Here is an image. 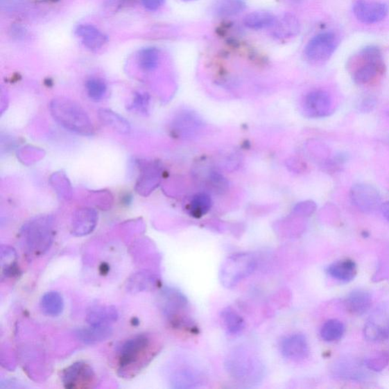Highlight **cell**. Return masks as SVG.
Segmentation results:
<instances>
[{
  "label": "cell",
  "mask_w": 389,
  "mask_h": 389,
  "mask_svg": "<svg viewBox=\"0 0 389 389\" xmlns=\"http://www.w3.org/2000/svg\"><path fill=\"white\" fill-rule=\"evenodd\" d=\"M50 110L54 120L66 130L83 136H91L93 133L90 118L76 102L64 98H55L51 101Z\"/></svg>",
  "instance_id": "cell-1"
},
{
  "label": "cell",
  "mask_w": 389,
  "mask_h": 389,
  "mask_svg": "<svg viewBox=\"0 0 389 389\" xmlns=\"http://www.w3.org/2000/svg\"><path fill=\"white\" fill-rule=\"evenodd\" d=\"M21 235L26 248L38 257L49 251L54 239L53 221L42 216L33 219L24 225Z\"/></svg>",
  "instance_id": "cell-2"
},
{
  "label": "cell",
  "mask_w": 389,
  "mask_h": 389,
  "mask_svg": "<svg viewBox=\"0 0 389 389\" xmlns=\"http://www.w3.org/2000/svg\"><path fill=\"white\" fill-rule=\"evenodd\" d=\"M150 353V339L148 336L138 335L126 340L118 354L119 372L121 376L140 370Z\"/></svg>",
  "instance_id": "cell-3"
},
{
  "label": "cell",
  "mask_w": 389,
  "mask_h": 389,
  "mask_svg": "<svg viewBox=\"0 0 389 389\" xmlns=\"http://www.w3.org/2000/svg\"><path fill=\"white\" fill-rule=\"evenodd\" d=\"M257 263L249 253H237L230 256L221 268L220 279L225 287L234 288L255 271Z\"/></svg>",
  "instance_id": "cell-4"
},
{
  "label": "cell",
  "mask_w": 389,
  "mask_h": 389,
  "mask_svg": "<svg viewBox=\"0 0 389 389\" xmlns=\"http://www.w3.org/2000/svg\"><path fill=\"white\" fill-rule=\"evenodd\" d=\"M160 306L164 315L173 327H184L189 322L188 301L180 291L165 288L161 293Z\"/></svg>",
  "instance_id": "cell-5"
},
{
  "label": "cell",
  "mask_w": 389,
  "mask_h": 389,
  "mask_svg": "<svg viewBox=\"0 0 389 389\" xmlns=\"http://www.w3.org/2000/svg\"><path fill=\"white\" fill-rule=\"evenodd\" d=\"M338 38L331 31H327L313 37L307 44L305 55L308 60L320 63L327 61L338 46Z\"/></svg>",
  "instance_id": "cell-6"
},
{
  "label": "cell",
  "mask_w": 389,
  "mask_h": 389,
  "mask_svg": "<svg viewBox=\"0 0 389 389\" xmlns=\"http://www.w3.org/2000/svg\"><path fill=\"white\" fill-rule=\"evenodd\" d=\"M350 198L355 207L363 213L374 212L382 205L379 189L368 184L354 185L351 189Z\"/></svg>",
  "instance_id": "cell-7"
},
{
  "label": "cell",
  "mask_w": 389,
  "mask_h": 389,
  "mask_svg": "<svg viewBox=\"0 0 389 389\" xmlns=\"http://www.w3.org/2000/svg\"><path fill=\"white\" fill-rule=\"evenodd\" d=\"M95 381V373L85 362H77L70 365L62 373V382L65 388L80 389L92 387Z\"/></svg>",
  "instance_id": "cell-8"
},
{
  "label": "cell",
  "mask_w": 389,
  "mask_h": 389,
  "mask_svg": "<svg viewBox=\"0 0 389 389\" xmlns=\"http://www.w3.org/2000/svg\"><path fill=\"white\" fill-rule=\"evenodd\" d=\"M353 12L357 20L365 24L383 21L388 13V6L383 3L357 0L353 5Z\"/></svg>",
  "instance_id": "cell-9"
},
{
  "label": "cell",
  "mask_w": 389,
  "mask_h": 389,
  "mask_svg": "<svg viewBox=\"0 0 389 389\" xmlns=\"http://www.w3.org/2000/svg\"><path fill=\"white\" fill-rule=\"evenodd\" d=\"M304 108L306 114L311 118H322L331 112L332 99L331 95L322 90L309 92L304 100Z\"/></svg>",
  "instance_id": "cell-10"
},
{
  "label": "cell",
  "mask_w": 389,
  "mask_h": 389,
  "mask_svg": "<svg viewBox=\"0 0 389 389\" xmlns=\"http://www.w3.org/2000/svg\"><path fill=\"white\" fill-rule=\"evenodd\" d=\"M281 352L286 358L291 361H300L306 359L309 353L306 336L295 334L284 338L281 343Z\"/></svg>",
  "instance_id": "cell-11"
},
{
  "label": "cell",
  "mask_w": 389,
  "mask_h": 389,
  "mask_svg": "<svg viewBox=\"0 0 389 389\" xmlns=\"http://www.w3.org/2000/svg\"><path fill=\"white\" fill-rule=\"evenodd\" d=\"M75 34L86 49L92 52L98 51L108 42L107 35L89 24L78 25L75 30Z\"/></svg>",
  "instance_id": "cell-12"
},
{
  "label": "cell",
  "mask_w": 389,
  "mask_h": 389,
  "mask_svg": "<svg viewBox=\"0 0 389 389\" xmlns=\"http://www.w3.org/2000/svg\"><path fill=\"white\" fill-rule=\"evenodd\" d=\"M98 223V214L92 209L78 210L71 222V234L76 236H85L93 232Z\"/></svg>",
  "instance_id": "cell-13"
},
{
  "label": "cell",
  "mask_w": 389,
  "mask_h": 389,
  "mask_svg": "<svg viewBox=\"0 0 389 389\" xmlns=\"http://www.w3.org/2000/svg\"><path fill=\"white\" fill-rule=\"evenodd\" d=\"M359 66L353 74V80L357 85L368 84L383 73L385 69L384 62H377L365 59L358 55Z\"/></svg>",
  "instance_id": "cell-14"
},
{
  "label": "cell",
  "mask_w": 389,
  "mask_h": 389,
  "mask_svg": "<svg viewBox=\"0 0 389 389\" xmlns=\"http://www.w3.org/2000/svg\"><path fill=\"white\" fill-rule=\"evenodd\" d=\"M111 325H91L79 329L76 335L81 343L87 345H96L109 339L113 335Z\"/></svg>",
  "instance_id": "cell-15"
},
{
  "label": "cell",
  "mask_w": 389,
  "mask_h": 389,
  "mask_svg": "<svg viewBox=\"0 0 389 389\" xmlns=\"http://www.w3.org/2000/svg\"><path fill=\"white\" fill-rule=\"evenodd\" d=\"M119 318L117 309L114 306L98 305L92 306L86 314L85 320L91 325H111Z\"/></svg>",
  "instance_id": "cell-16"
},
{
  "label": "cell",
  "mask_w": 389,
  "mask_h": 389,
  "mask_svg": "<svg viewBox=\"0 0 389 389\" xmlns=\"http://www.w3.org/2000/svg\"><path fill=\"white\" fill-rule=\"evenodd\" d=\"M372 305V296L368 291L356 290L349 295L345 301V306L352 315H362L366 313Z\"/></svg>",
  "instance_id": "cell-17"
},
{
  "label": "cell",
  "mask_w": 389,
  "mask_h": 389,
  "mask_svg": "<svg viewBox=\"0 0 389 389\" xmlns=\"http://www.w3.org/2000/svg\"><path fill=\"white\" fill-rule=\"evenodd\" d=\"M328 274L341 282L352 281L357 273L356 265L352 259H345L336 261L327 268Z\"/></svg>",
  "instance_id": "cell-18"
},
{
  "label": "cell",
  "mask_w": 389,
  "mask_h": 389,
  "mask_svg": "<svg viewBox=\"0 0 389 389\" xmlns=\"http://www.w3.org/2000/svg\"><path fill=\"white\" fill-rule=\"evenodd\" d=\"M251 357L244 354H237L233 356L228 363V368L233 375L239 379H245L252 375L254 370H256L259 364L252 363Z\"/></svg>",
  "instance_id": "cell-19"
},
{
  "label": "cell",
  "mask_w": 389,
  "mask_h": 389,
  "mask_svg": "<svg viewBox=\"0 0 389 389\" xmlns=\"http://www.w3.org/2000/svg\"><path fill=\"white\" fill-rule=\"evenodd\" d=\"M203 382L204 378L200 372L191 369H184L174 373L171 380L173 388H196Z\"/></svg>",
  "instance_id": "cell-20"
},
{
  "label": "cell",
  "mask_w": 389,
  "mask_h": 389,
  "mask_svg": "<svg viewBox=\"0 0 389 389\" xmlns=\"http://www.w3.org/2000/svg\"><path fill=\"white\" fill-rule=\"evenodd\" d=\"M274 28V35L280 39H287L298 35L300 26L298 19L291 14H286L277 20Z\"/></svg>",
  "instance_id": "cell-21"
},
{
  "label": "cell",
  "mask_w": 389,
  "mask_h": 389,
  "mask_svg": "<svg viewBox=\"0 0 389 389\" xmlns=\"http://www.w3.org/2000/svg\"><path fill=\"white\" fill-rule=\"evenodd\" d=\"M42 313L51 317L60 315L64 309V300L58 291L47 292L40 302Z\"/></svg>",
  "instance_id": "cell-22"
},
{
  "label": "cell",
  "mask_w": 389,
  "mask_h": 389,
  "mask_svg": "<svg viewBox=\"0 0 389 389\" xmlns=\"http://www.w3.org/2000/svg\"><path fill=\"white\" fill-rule=\"evenodd\" d=\"M277 21L275 15L266 11H258L250 13L244 18L245 27L252 30H263L273 27Z\"/></svg>",
  "instance_id": "cell-23"
},
{
  "label": "cell",
  "mask_w": 389,
  "mask_h": 389,
  "mask_svg": "<svg viewBox=\"0 0 389 389\" xmlns=\"http://www.w3.org/2000/svg\"><path fill=\"white\" fill-rule=\"evenodd\" d=\"M0 257H1L2 279L17 275L19 269L17 252L8 245H2Z\"/></svg>",
  "instance_id": "cell-24"
},
{
  "label": "cell",
  "mask_w": 389,
  "mask_h": 389,
  "mask_svg": "<svg viewBox=\"0 0 389 389\" xmlns=\"http://www.w3.org/2000/svg\"><path fill=\"white\" fill-rule=\"evenodd\" d=\"M221 318L230 335L239 334L244 329L245 325L242 317L232 308L227 307L223 309L221 313Z\"/></svg>",
  "instance_id": "cell-25"
},
{
  "label": "cell",
  "mask_w": 389,
  "mask_h": 389,
  "mask_svg": "<svg viewBox=\"0 0 389 389\" xmlns=\"http://www.w3.org/2000/svg\"><path fill=\"white\" fill-rule=\"evenodd\" d=\"M160 53L155 47L150 46L141 49L137 54L139 67L146 71L155 70L159 62Z\"/></svg>",
  "instance_id": "cell-26"
},
{
  "label": "cell",
  "mask_w": 389,
  "mask_h": 389,
  "mask_svg": "<svg viewBox=\"0 0 389 389\" xmlns=\"http://www.w3.org/2000/svg\"><path fill=\"white\" fill-rule=\"evenodd\" d=\"M212 205L211 197L206 193L196 194L189 205V212L195 218H201L207 214Z\"/></svg>",
  "instance_id": "cell-27"
},
{
  "label": "cell",
  "mask_w": 389,
  "mask_h": 389,
  "mask_svg": "<svg viewBox=\"0 0 389 389\" xmlns=\"http://www.w3.org/2000/svg\"><path fill=\"white\" fill-rule=\"evenodd\" d=\"M154 276L148 272H141L134 275L129 280L127 288L133 293L147 291L154 287L155 284Z\"/></svg>",
  "instance_id": "cell-28"
},
{
  "label": "cell",
  "mask_w": 389,
  "mask_h": 389,
  "mask_svg": "<svg viewBox=\"0 0 389 389\" xmlns=\"http://www.w3.org/2000/svg\"><path fill=\"white\" fill-rule=\"evenodd\" d=\"M344 333V324L337 320H331L322 325L320 335L324 340L332 343L341 338Z\"/></svg>",
  "instance_id": "cell-29"
},
{
  "label": "cell",
  "mask_w": 389,
  "mask_h": 389,
  "mask_svg": "<svg viewBox=\"0 0 389 389\" xmlns=\"http://www.w3.org/2000/svg\"><path fill=\"white\" fill-rule=\"evenodd\" d=\"M99 114L103 122L112 127L115 130L122 133H127L130 131L129 123L126 121L121 116L105 110L100 111Z\"/></svg>",
  "instance_id": "cell-30"
},
{
  "label": "cell",
  "mask_w": 389,
  "mask_h": 389,
  "mask_svg": "<svg viewBox=\"0 0 389 389\" xmlns=\"http://www.w3.org/2000/svg\"><path fill=\"white\" fill-rule=\"evenodd\" d=\"M245 3L243 0H221L216 8L220 17H228L241 13L245 10Z\"/></svg>",
  "instance_id": "cell-31"
},
{
  "label": "cell",
  "mask_w": 389,
  "mask_h": 389,
  "mask_svg": "<svg viewBox=\"0 0 389 389\" xmlns=\"http://www.w3.org/2000/svg\"><path fill=\"white\" fill-rule=\"evenodd\" d=\"M85 88L89 97L98 101L105 96L107 91L106 83L100 78H91L86 82Z\"/></svg>",
  "instance_id": "cell-32"
},
{
  "label": "cell",
  "mask_w": 389,
  "mask_h": 389,
  "mask_svg": "<svg viewBox=\"0 0 389 389\" xmlns=\"http://www.w3.org/2000/svg\"><path fill=\"white\" fill-rule=\"evenodd\" d=\"M377 99L372 96H366L360 98L357 103L356 108L361 113H370L376 107Z\"/></svg>",
  "instance_id": "cell-33"
},
{
  "label": "cell",
  "mask_w": 389,
  "mask_h": 389,
  "mask_svg": "<svg viewBox=\"0 0 389 389\" xmlns=\"http://www.w3.org/2000/svg\"><path fill=\"white\" fill-rule=\"evenodd\" d=\"M148 102L149 97L147 94L138 92L135 94L132 107V108L140 111V112L145 113L148 106Z\"/></svg>",
  "instance_id": "cell-34"
},
{
  "label": "cell",
  "mask_w": 389,
  "mask_h": 389,
  "mask_svg": "<svg viewBox=\"0 0 389 389\" xmlns=\"http://www.w3.org/2000/svg\"><path fill=\"white\" fill-rule=\"evenodd\" d=\"M142 6L150 12L159 10L164 5L165 0H141Z\"/></svg>",
  "instance_id": "cell-35"
},
{
  "label": "cell",
  "mask_w": 389,
  "mask_h": 389,
  "mask_svg": "<svg viewBox=\"0 0 389 389\" xmlns=\"http://www.w3.org/2000/svg\"><path fill=\"white\" fill-rule=\"evenodd\" d=\"M380 209L383 213V217L389 222V201L382 204Z\"/></svg>",
  "instance_id": "cell-36"
},
{
  "label": "cell",
  "mask_w": 389,
  "mask_h": 389,
  "mask_svg": "<svg viewBox=\"0 0 389 389\" xmlns=\"http://www.w3.org/2000/svg\"><path fill=\"white\" fill-rule=\"evenodd\" d=\"M187 1H191V0H187Z\"/></svg>",
  "instance_id": "cell-37"
}]
</instances>
